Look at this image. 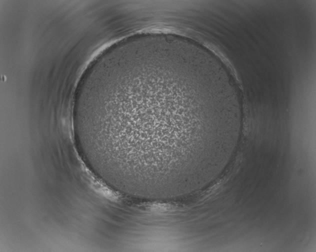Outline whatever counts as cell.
<instances>
[{
	"label": "cell",
	"mask_w": 316,
	"mask_h": 252,
	"mask_svg": "<svg viewBox=\"0 0 316 252\" xmlns=\"http://www.w3.org/2000/svg\"><path fill=\"white\" fill-rule=\"evenodd\" d=\"M241 127L199 80L154 68L116 78L80 118L76 130L114 180L165 190L206 176Z\"/></svg>",
	"instance_id": "obj_1"
}]
</instances>
